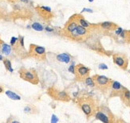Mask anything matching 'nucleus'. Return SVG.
Wrapping results in <instances>:
<instances>
[{
  "instance_id": "1",
  "label": "nucleus",
  "mask_w": 130,
  "mask_h": 123,
  "mask_svg": "<svg viewBox=\"0 0 130 123\" xmlns=\"http://www.w3.org/2000/svg\"><path fill=\"white\" fill-rule=\"evenodd\" d=\"M77 103L87 117H90L95 114L97 107L95 101L91 97H80L77 101Z\"/></svg>"
},
{
  "instance_id": "2",
  "label": "nucleus",
  "mask_w": 130,
  "mask_h": 123,
  "mask_svg": "<svg viewBox=\"0 0 130 123\" xmlns=\"http://www.w3.org/2000/svg\"><path fill=\"white\" fill-rule=\"evenodd\" d=\"M20 78L24 81H27L31 84L37 85L39 83V77L35 69L34 68H21L18 70Z\"/></svg>"
},
{
  "instance_id": "3",
  "label": "nucleus",
  "mask_w": 130,
  "mask_h": 123,
  "mask_svg": "<svg viewBox=\"0 0 130 123\" xmlns=\"http://www.w3.org/2000/svg\"><path fill=\"white\" fill-rule=\"evenodd\" d=\"M28 57L38 61H45L46 60V48L36 44H31L28 50Z\"/></svg>"
},
{
  "instance_id": "4",
  "label": "nucleus",
  "mask_w": 130,
  "mask_h": 123,
  "mask_svg": "<svg viewBox=\"0 0 130 123\" xmlns=\"http://www.w3.org/2000/svg\"><path fill=\"white\" fill-rule=\"evenodd\" d=\"M92 29H88L86 28L81 25H78L76 29L72 32L67 37L73 41H84L87 40V38L90 35V32Z\"/></svg>"
},
{
  "instance_id": "5",
  "label": "nucleus",
  "mask_w": 130,
  "mask_h": 123,
  "mask_svg": "<svg viewBox=\"0 0 130 123\" xmlns=\"http://www.w3.org/2000/svg\"><path fill=\"white\" fill-rule=\"evenodd\" d=\"M47 94L53 99H55L61 102H69L70 101L71 98L66 91H61L58 88L51 87L47 89Z\"/></svg>"
},
{
  "instance_id": "6",
  "label": "nucleus",
  "mask_w": 130,
  "mask_h": 123,
  "mask_svg": "<svg viewBox=\"0 0 130 123\" xmlns=\"http://www.w3.org/2000/svg\"><path fill=\"white\" fill-rule=\"evenodd\" d=\"M93 79L95 82V86H96L99 90L101 91H106L110 89L112 80L105 76L101 75H94Z\"/></svg>"
},
{
  "instance_id": "7",
  "label": "nucleus",
  "mask_w": 130,
  "mask_h": 123,
  "mask_svg": "<svg viewBox=\"0 0 130 123\" xmlns=\"http://www.w3.org/2000/svg\"><path fill=\"white\" fill-rule=\"evenodd\" d=\"M34 9H35V11L39 15V17L45 22L51 21L54 17V12L52 11L51 8L49 7L42 6V5H36Z\"/></svg>"
},
{
  "instance_id": "8",
  "label": "nucleus",
  "mask_w": 130,
  "mask_h": 123,
  "mask_svg": "<svg viewBox=\"0 0 130 123\" xmlns=\"http://www.w3.org/2000/svg\"><path fill=\"white\" fill-rule=\"evenodd\" d=\"M96 119L101 121L102 122L109 123L113 121V115L109 109L106 107H101L99 109H97L94 114Z\"/></svg>"
},
{
  "instance_id": "9",
  "label": "nucleus",
  "mask_w": 130,
  "mask_h": 123,
  "mask_svg": "<svg viewBox=\"0 0 130 123\" xmlns=\"http://www.w3.org/2000/svg\"><path fill=\"white\" fill-rule=\"evenodd\" d=\"M90 71H91L90 68L82 65V64L77 65L75 66V71H74V75L77 79V80L83 82L85 80V79L89 76Z\"/></svg>"
},
{
  "instance_id": "10",
  "label": "nucleus",
  "mask_w": 130,
  "mask_h": 123,
  "mask_svg": "<svg viewBox=\"0 0 130 123\" xmlns=\"http://www.w3.org/2000/svg\"><path fill=\"white\" fill-rule=\"evenodd\" d=\"M78 22L76 18V15L73 14L72 17L69 18V19L67 21V22L65 25V26L62 29V33L65 36H68L72 32H73L76 28L78 26Z\"/></svg>"
},
{
  "instance_id": "11",
  "label": "nucleus",
  "mask_w": 130,
  "mask_h": 123,
  "mask_svg": "<svg viewBox=\"0 0 130 123\" xmlns=\"http://www.w3.org/2000/svg\"><path fill=\"white\" fill-rule=\"evenodd\" d=\"M113 63L123 70H126L128 65V60L125 55L121 53H114L113 55Z\"/></svg>"
},
{
  "instance_id": "12",
  "label": "nucleus",
  "mask_w": 130,
  "mask_h": 123,
  "mask_svg": "<svg viewBox=\"0 0 130 123\" xmlns=\"http://www.w3.org/2000/svg\"><path fill=\"white\" fill-rule=\"evenodd\" d=\"M124 87L121 85V83H120L117 81H112L111 83V96H121V93L124 90Z\"/></svg>"
},
{
  "instance_id": "13",
  "label": "nucleus",
  "mask_w": 130,
  "mask_h": 123,
  "mask_svg": "<svg viewBox=\"0 0 130 123\" xmlns=\"http://www.w3.org/2000/svg\"><path fill=\"white\" fill-rule=\"evenodd\" d=\"M117 27H118L117 25L112 22H104L99 24V28L104 29V30H107V31L115 30Z\"/></svg>"
},
{
  "instance_id": "14",
  "label": "nucleus",
  "mask_w": 130,
  "mask_h": 123,
  "mask_svg": "<svg viewBox=\"0 0 130 123\" xmlns=\"http://www.w3.org/2000/svg\"><path fill=\"white\" fill-rule=\"evenodd\" d=\"M56 59L57 60L62 63H65V64H69L72 61V57L68 53H60L58 54L56 56Z\"/></svg>"
},
{
  "instance_id": "15",
  "label": "nucleus",
  "mask_w": 130,
  "mask_h": 123,
  "mask_svg": "<svg viewBox=\"0 0 130 123\" xmlns=\"http://www.w3.org/2000/svg\"><path fill=\"white\" fill-rule=\"evenodd\" d=\"M23 111L25 114H38L39 113V110L36 106L33 104H27L26 106L24 107Z\"/></svg>"
},
{
  "instance_id": "16",
  "label": "nucleus",
  "mask_w": 130,
  "mask_h": 123,
  "mask_svg": "<svg viewBox=\"0 0 130 123\" xmlns=\"http://www.w3.org/2000/svg\"><path fill=\"white\" fill-rule=\"evenodd\" d=\"M120 97H121V100L124 102V104L130 106V91L129 90H128L127 88L124 87Z\"/></svg>"
},
{
  "instance_id": "17",
  "label": "nucleus",
  "mask_w": 130,
  "mask_h": 123,
  "mask_svg": "<svg viewBox=\"0 0 130 123\" xmlns=\"http://www.w3.org/2000/svg\"><path fill=\"white\" fill-rule=\"evenodd\" d=\"M12 51V47L11 45H7V43H5L4 41L2 43V45H0V52L6 56H10Z\"/></svg>"
},
{
  "instance_id": "18",
  "label": "nucleus",
  "mask_w": 130,
  "mask_h": 123,
  "mask_svg": "<svg viewBox=\"0 0 130 123\" xmlns=\"http://www.w3.org/2000/svg\"><path fill=\"white\" fill-rule=\"evenodd\" d=\"M5 93H6V95L9 98H11V99L12 100H21V96L18 95V94H16V93H14V91H5Z\"/></svg>"
},
{
  "instance_id": "19",
  "label": "nucleus",
  "mask_w": 130,
  "mask_h": 123,
  "mask_svg": "<svg viewBox=\"0 0 130 123\" xmlns=\"http://www.w3.org/2000/svg\"><path fill=\"white\" fill-rule=\"evenodd\" d=\"M3 63L4 65V67L6 68V71L7 72H14V69L12 68V64H11V61L9 60L7 58H3Z\"/></svg>"
},
{
  "instance_id": "20",
  "label": "nucleus",
  "mask_w": 130,
  "mask_h": 123,
  "mask_svg": "<svg viewBox=\"0 0 130 123\" xmlns=\"http://www.w3.org/2000/svg\"><path fill=\"white\" fill-rule=\"evenodd\" d=\"M83 82L85 83V84H86V86H88V87H95V82L93 80V77L88 76L87 78L85 79V80Z\"/></svg>"
},
{
  "instance_id": "21",
  "label": "nucleus",
  "mask_w": 130,
  "mask_h": 123,
  "mask_svg": "<svg viewBox=\"0 0 130 123\" xmlns=\"http://www.w3.org/2000/svg\"><path fill=\"white\" fill-rule=\"evenodd\" d=\"M32 29H34V30L36 31H43L44 30V27L42 24H40L38 22H34L31 25Z\"/></svg>"
},
{
  "instance_id": "22",
  "label": "nucleus",
  "mask_w": 130,
  "mask_h": 123,
  "mask_svg": "<svg viewBox=\"0 0 130 123\" xmlns=\"http://www.w3.org/2000/svg\"><path fill=\"white\" fill-rule=\"evenodd\" d=\"M115 33H116L117 34V35H121V33L123 32V29H122V28L121 27H117L116 29H115Z\"/></svg>"
},
{
  "instance_id": "23",
  "label": "nucleus",
  "mask_w": 130,
  "mask_h": 123,
  "mask_svg": "<svg viewBox=\"0 0 130 123\" xmlns=\"http://www.w3.org/2000/svg\"><path fill=\"white\" fill-rule=\"evenodd\" d=\"M99 69H101V70H106L108 69V66L105 64H100L99 65Z\"/></svg>"
},
{
  "instance_id": "24",
  "label": "nucleus",
  "mask_w": 130,
  "mask_h": 123,
  "mask_svg": "<svg viewBox=\"0 0 130 123\" xmlns=\"http://www.w3.org/2000/svg\"><path fill=\"white\" fill-rule=\"evenodd\" d=\"M69 71L71 73L74 74V71H75V66H73V65H72L69 66Z\"/></svg>"
},
{
  "instance_id": "25",
  "label": "nucleus",
  "mask_w": 130,
  "mask_h": 123,
  "mask_svg": "<svg viewBox=\"0 0 130 123\" xmlns=\"http://www.w3.org/2000/svg\"><path fill=\"white\" fill-rule=\"evenodd\" d=\"M5 1H7L9 3H16V2H18L19 0H5Z\"/></svg>"
},
{
  "instance_id": "26",
  "label": "nucleus",
  "mask_w": 130,
  "mask_h": 123,
  "mask_svg": "<svg viewBox=\"0 0 130 123\" xmlns=\"http://www.w3.org/2000/svg\"><path fill=\"white\" fill-rule=\"evenodd\" d=\"M3 92H4V87L3 86H0V94H2Z\"/></svg>"
},
{
  "instance_id": "27",
  "label": "nucleus",
  "mask_w": 130,
  "mask_h": 123,
  "mask_svg": "<svg viewBox=\"0 0 130 123\" xmlns=\"http://www.w3.org/2000/svg\"><path fill=\"white\" fill-rule=\"evenodd\" d=\"M3 60V55H1V54H0V61Z\"/></svg>"
},
{
  "instance_id": "28",
  "label": "nucleus",
  "mask_w": 130,
  "mask_h": 123,
  "mask_svg": "<svg viewBox=\"0 0 130 123\" xmlns=\"http://www.w3.org/2000/svg\"><path fill=\"white\" fill-rule=\"evenodd\" d=\"M3 41L1 39V36H0V45H2V43H3Z\"/></svg>"
},
{
  "instance_id": "29",
  "label": "nucleus",
  "mask_w": 130,
  "mask_h": 123,
  "mask_svg": "<svg viewBox=\"0 0 130 123\" xmlns=\"http://www.w3.org/2000/svg\"><path fill=\"white\" fill-rule=\"evenodd\" d=\"M89 1H93V0H89Z\"/></svg>"
}]
</instances>
